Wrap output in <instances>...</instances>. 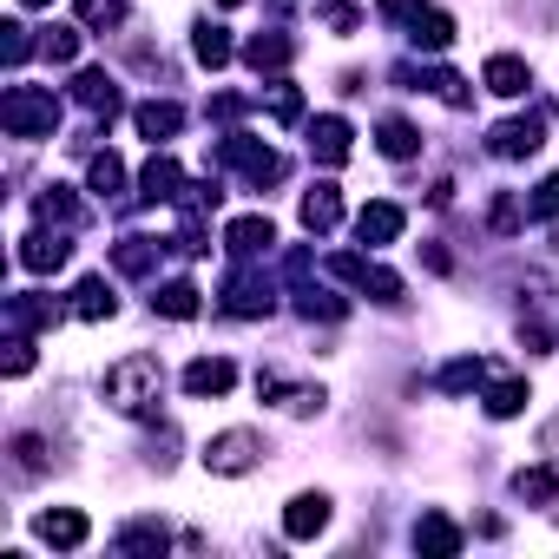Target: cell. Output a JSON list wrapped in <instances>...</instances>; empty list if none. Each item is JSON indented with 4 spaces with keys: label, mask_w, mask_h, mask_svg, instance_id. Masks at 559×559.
<instances>
[{
    "label": "cell",
    "mask_w": 559,
    "mask_h": 559,
    "mask_svg": "<svg viewBox=\"0 0 559 559\" xmlns=\"http://www.w3.org/2000/svg\"><path fill=\"white\" fill-rule=\"evenodd\" d=\"M520 224H526V204H520L513 191H500V198H493V230L507 237V230H520Z\"/></svg>",
    "instance_id": "60d3db41"
},
{
    "label": "cell",
    "mask_w": 559,
    "mask_h": 559,
    "mask_svg": "<svg viewBox=\"0 0 559 559\" xmlns=\"http://www.w3.org/2000/svg\"><path fill=\"white\" fill-rule=\"evenodd\" d=\"M40 53H47L53 67H67V60L80 53V27H47V40H40Z\"/></svg>",
    "instance_id": "f35d334b"
},
{
    "label": "cell",
    "mask_w": 559,
    "mask_h": 559,
    "mask_svg": "<svg viewBox=\"0 0 559 559\" xmlns=\"http://www.w3.org/2000/svg\"><path fill=\"white\" fill-rule=\"evenodd\" d=\"M67 257H73V243H67L60 230H27V237H21V270H34V276L67 270Z\"/></svg>",
    "instance_id": "30bf717a"
},
{
    "label": "cell",
    "mask_w": 559,
    "mask_h": 559,
    "mask_svg": "<svg viewBox=\"0 0 559 559\" xmlns=\"http://www.w3.org/2000/svg\"><path fill=\"white\" fill-rule=\"evenodd\" d=\"M330 276H343V284L362 290L369 304H402V297H408L395 270H382V263H369V257H356V250H336V257H330Z\"/></svg>",
    "instance_id": "277c9868"
},
{
    "label": "cell",
    "mask_w": 559,
    "mask_h": 559,
    "mask_svg": "<svg viewBox=\"0 0 559 559\" xmlns=\"http://www.w3.org/2000/svg\"><path fill=\"white\" fill-rule=\"evenodd\" d=\"M343 310H349L343 297H330V290H317V284H297V317H310V323H317V317H323V323H336Z\"/></svg>",
    "instance_id": "836d02e7"
},
{
    "label": "cell",
    "mask_w": 559,
    "mask_h": 559,
    "mask_svg": "<svg viewBox=\"0 0 559 559\" xmlns=\"http://www.w3.org/2000/svg\"><path fill=\"white\" fill-rule=\"evenodd\" d=\"M546 145V119L539 112H526V119H500L493 132H487V152L493 158H533Z\"/></svg>",
    "instance_id": "52a82bcc"
},
{
    "label": "cell",
    "mask_w": 559,
    "mask_h": 559,
    "mask_svg": "<svg viewBox=\"0 0 559 559\" xmlns=\"http://www.w3.org/2000/svg\"><path fill=\"white\" fill-rule=\"evenodd\" d=\"M480 382H487V362H480V356H461V362H448V369L435 376L441 395H467V389H480Z\"/></svg>",
    "instance_id": "f1b7e54d"
},
{
    "label": "cell",
    "mask_w": 559,
    "mask_h": 559,
    "mask_svg": "<svg viewBox=\"0 0 559 559\" xmlns=\"http://www.w3.org/2000/svg\"><path fill=\"white\" fill-rule=\"evenodd\" d=\"M73 99H80V106H86L93 119H112V112H119V86H112V80H106L99 67H86V73L73 80Z\"/></svg>",
    "instance_id": "d6986e66"
},
{
    "label": "cell",
    "mask_w": 559,
    "mask_h": 559,
    "mask_svg": "<svg viewBox=\"0 0 559 559\" xmlns=\"http://www.w3.org/2000/svg\"><path fill=\"white\" fill-rule=\"evenodd\" d=\"M454 14H441V8H421L415 14V27H408V40H415V53H448L454 47Z\"/></svg>",
    "instance_id": "e0dca14e"
},
{
    "label": "cell",
    "mask_w": 559,
    "mask_h": 559,
    "mask_svg": "<svg viewBox=\"0 0 559 559\" xmlns=\"http://www.w3.org/2000/svg\"><path fill=\"white\" fill-rule=\"evenodd\" d=\"M513 493L520 500H539V507H559V474L552 467H520L513 474Z\"/></svg>",
    "instance_id": "4dcf8cb0"
},
{
    "label": "cell",
    "mask_w": 559,
    "mask_h": 559,
    "mask_svg": "<svg viewBox=\"0 0 559 559\" xmlns=\"http://www.w3.org/2000/svg\"><path fill=\"white\" fill-rule=\"evenodd\" d=\"M14 461H21V474H40L47 467V441L40 435H14Z\"/></svg>",
    "instance_id": "b9f144b4"
},
{
    "label": "cell",
    "mask_w": 559,
    "mask_h": 559,
    "mask_svg": "<svg viewBox=\"0 0 559 559\" xmlns=\"http://www.w3.org/2000/svg\"><path fill=\"white\" fill-rule=\"evenodd\" d=\"M0 53H8V67H14V73L27 67V53H34V40H27V27H21V21H8V27H0Z\"/></svg>",
    "instance_id": "ab89813d"
},
{
    "label": "cell",
    "mask_w": 559,
    "mask_h": 559,
    "mask_svg": "<svg viewBox=\"0 0 559 559\" xmlns=\"http://www.w3.org/2000/svg\"><path fill=\"white\" fill-rule=\"evenodd\" d=\"M526 402H533V395H526V382H520V376H500V382L487 389V415H493V421H513Z\"/></svg>",
    "instance_id": "f546056e"
},
{
    "label": "cell",
    "mask_w": 559,
    "mask_h": 559,
    "mask_svg": "<svg viewBox=\"0 0 559 559\" xmlns=\"http://www.w3.org/2000/svg\"><path fill=\"white\" fill-rule=\"evenodd\" d=\"M480 80H487V93H500V99H526V86H533V67H526L520 53H493Z\"/></svg>",
    "instance_id": "4fadbf2b"
},
{
    "label": "cell",
    "mask_w": 559,
    "mask_h": 559,
    "mask_svg": "<svg viewBox=\"0 0 559 559\" xmlns=\"http://www.w3.org/2000/svg\"><path fill=\"white\" fill-rule=\"evenodd\" d=\"M73 8H80V27H93V34L126 21V0H73Z\"/></svg>",
    "instance_id": "e575fe53"
},
{
    "label": "cell",
    "mask_w": 559,
    "mask_h": 559,
    "mask_svg": "<svg viewBox=\"0 0 559 559\" xmlns=\"http://www.w3.org/2000/svg\"><path fill=\"white\" fill-rule=\"evenodd\" d=\"M158 395H165V369H158V356H126V362H112L106 369V402L119 408V415H158Z\"/></svg>",
    "instance_id": "6da1fadb"
},
{
    "label": "cell",
    "mask_w": 559,
    "mask_h": 559,
    "mask_svg": "<svg viewBox=\"0 0 559 559\" xmlns=\"http://www.w3.org/2000/svg\"><path fill=\"white\" fill-rule=\"evenodd\" d=\"M34 533H40L47 546L73 552V546H86V539H93V520H86L80 507H53V513H40V520H34Z\"/></svg>",
    "instance_id": "8fae6325"
},
{
    "label": "cell",
    "mask_w": 559,
    "mask_h": 559,
    "mask_svg": "<svg viewBox=\"0 0 559 559\" xmlns=\"http://www.w3.org/2000/svg\"><path fill=\"white\" fill-rule=\"evenodd\" d=\"M21 8H53V0H21Z\"/></svg>",
    "instance_id": "c3c4849f"
},
{
    "label": "cell",
    "mask_w": 559,
    "mask_h": 559,
    "mask_svg": "<svg viewBox=\"0 0 559 559\" xmlns=\"http://www.w3.org/2000/svg\"><path fill=\"white\" fill-rule=\"evenodd\" d=\"M415 546L448 559V552H461V526H454L448 513H421V520H415Z\"/></svg>",
    "instance_id": "4316f807"
},
{
    "label": "cell",
    "mask_w": 559,
    "mask_h": 559,
    "mask_svg": "<svg viewBox=\"0 0 559 559\" xmlns=\"http://www.w3.org/2000/svg\"><path fill=\"white\" fill-rule=\"evenodd\" d=\"M152 310H158V317H171V323H191V317L204 310V290L191 284V276H171V284H158V290H152Z\"/></svg>",
    "instance_id": "7c38bea8"
},
{
    "label": "cell",
    "mask_w": 559,
    "mask_h": 559,
    "mask_svg": "<svg viewBox=\"0 0 559 559\" xmlns=\"http://www.w3.org/2000/svg\"><path fill=\"white\" fill-rule=\"evenodd\" d=\"M34 369V343H27V330H14L8 336V376H27Z\"/></svg>",
    "instance_id": "ee69618b"
},
{
    "label": "cell",
    "mask_w": 559,
    "mask_h": 559,
    "mask_svg": "<svg viewBox=\"0 0 559 559\" xmlns=\"http://www.w3.org/2000/svg\"><path fill=\"white\" fill-rule=\"evenodd\" d=\"M336 224H343V198H336V185H310V191H304V230L330 237Z\"/></svg>",
    "instance_id": "44dd1931"
},
{
    "label": "cell",
    "mask_w": 559,
    "mask_h": 559,
    "mask_svg": "<svg viewBox=\"0 0 559 559\" xmlns=\"http://www.w3.org/2000/svg\"><path fill=\"white\" fill-rule=\"evenodd\" d=\"M376 145H382V158H395V165H402V158H415V152H421V132H415L408 119H382V126H376Z\"/></svg>",
    "instance_id": "83f0119b"
},
{
    "label": "cell",
    "mask_w": 559,
    "mask_h": 559,
    "mask_svg": "<svg viewBox=\"0 0 559 559\" xmlns=\"http://www.w3.org/2000/svg\"><path fill=\"white\" fill-rule=\"evenodd\" d=\"M185 198V171L171 152H152L145 171H139V204H178Z\"/></svg>",
    "instance_id": "ba28073f"
},
{
    "label": "cell",
    "mask_w": 559,
    "mask_h": 559,
    "mask_svg": "<svg viewBox=\"0 0 559 559\" xmlns=\"http://www.w3.org/2000/svg\"><path fill=\"white\" fill-rule=\"evenodd\" d=\"M132 119H139V132H145L152 145H165V139H178V132H185V106H171V99H145Z\"/></svg>",
    "instance_id": "ffe728a7"
},
{
    "label": "cell",
    "mask_w": 559,
    "mask_h": 559,
    "mask_svg": "<svg viewBox=\"0 0 559 559\" xmlns=\"http://www.w3.org/2000/svg\"><path fill=\"white\" fill-rule=\"evenodd\" d=\"M34 211H40V224H80V217H86V211H80V198H73L67 185H47Z\"/></svg>",
    "instance_id": "1f68e13d"
},
{
    "label": "cell",
    "mask_w": 559,
    "mask_h": 559,
    "mask_svg": "<svg viewBox=\"0 0 559 559\" xmlns=\"http://www.w3.org/2000/svg\"><path fill=\"white\" fill-rule=\"evenodd\" d=\"M526 217H533V224H559V171L533 185V198H526Z\"/></svg>",
    "instance_id": "8d00e7d4"
},
{
    "label": "cell",
    "mask_w": 559,
    "mask_h": 559,
    "mask_svg": "<svg viewBox=\"0 0 559 559\" xmlns=\"http://www.w3.org/2000/svg\"><path fill=\"white\" fill-rule=\"evenodd\" d=\"M330 526V493H297L290 507H284V533L290 539H317Z\"/></svg>",
    "instance_id": "9a60e30c"
},
{
    "label": "cell",
    "mask_w": 559,
    "mask_h": 559,
    "mask_svg": "<svg viewBox=\"0 0 559 559\" xmlns=\"http://www.w3.org/2000/svg\"><path fill=\"white\" fill-rule=\"evenodd\" d=\"M539 448H546V461H559V421H552V428L539 435Z\"/></svg>",
    "instance_id": "7dc6e473"
},
{
    "label": "cell",
    "mask_w": 559,
    "mask_h": 559,
    "mask_svg": "<svg viewBox=\"0 0 559 559\" xmlns=\"http://www.w3.org/2000/svg\"><path fill=\"white\" fill-rule=\"evenodd\" d=\"M224 310H230V317H270V310H276L270 276L250 270V257H237V270L224 276Z\"/></svg>",
    "instance_id": "5b68a950"
},
{
    "label": "cell",
    "mask_w": 559,
    "mask_h": 559,
    "mask_svg": "<svg viewBox=\"0 0 559 559\" xmlns=\"http://www.w3.org/2000/svg\"><path fill=\"white\" fill-rule=\"evenodd\" d=\"M230 382H237V369L224 362V356H198L191 369H185V395H230Z\"/></svg>",
    "instance_id": "ac0fdd59"
},
{
    "label": "cell",
    "mask_w": 559,
    "mask_h": 559,
    "mask_svg": "<svg viewBox=\"0 0 559 559\" xmlns=\"http://www.w3.org/2000/svg\"><path fill=\"white\" fill-rule=\"evenodd\" d=\"M421 0H382V21H415Z\"/></svg>",
    "instance_id": "bcb514c9"
},
{
    "label": "cell",
    "mask_w": 559,
    "mask_h": 559,
    "mask_svg": "<svg viewBox=\"0 0 559 559\" xmlns=\"http://www.w3.org/2000/svg\"><path fill=\"white\" fill-rule=\"evenodd\" d=\"M112 310H119V297H112L106 276H86V284L73 290V317H80V323H106Z\"/></svg>",
    "instance_id": "cb8c5ba5"
},
{
    "label": "cell",
    "mask_w": 559,
    "mask_h": 559,
    "mask_svg": "<svg viewBox=\"0 0 559 559\" xmlns=\"http://www.w3.org/2000/svg\"><path fill=\"white\" fill-rule=\"evenodd\" d=\"M112 546H119V552H165L171 533H165V520H126V526L112 533Z\"/></svg>",
    "instance_id": "484cf974"
},
{
    "label": "cell",
    "mask_w": 559,
    "mask_h": 559,
    "mask_svg": "<svg viewBox=\"0 0 559 559\" xmlns=\"http://www.w3.org/2000/svg\"><path fill=\"white\" fill-rule=\"evenodd\" d=\"M257 461H263V435L257 428H224V435L204 441V467L211 474H250Z\"/></svg>",
    "instance_id": "8992f818"
},
{
    "label": "cell",
    "mask_w": 559,
    "mask_h": 559,
    "mask_svg": "<svg viewBox=\"0 0 559 559\" xmlns=\"http://www.w3.org/2000/svg\"><path fill=\"white\" fill-rule=\"evenodd\" d=\"M86 185H93L99 198H112V191L126 185V165H119L112 152H93V165H86Z\"/></svg>",
    "instance_id": "d590c367"
},
{
    "label": "cell",
    "mask_w": 559,
    "mask_h": 559,
    "mask_svg": "<svg viewBox=\"0 0 559 559\" xmlns=\"http://www.w3.org/2000/svg\"><path fill=\"white\" fill-rule=\"evenodd\" d=\"M243 106H250V99H237V93H217V99H211V119H243Z\"/></svg>",
    "instance_id": "f6af8a7d"
},
{
    "label": "cell",
    "mask_w": 559,
    "mask_h": 559,
    "mask_svg": "<svg viewBox=\"0 0 559 559\" xmlns=\"http://www.w3.org/2000/svg\"><path fill=\"white\" fill-rule=\"evenodd\" d=\"M402 224H408V217H402V204H389V198H376V204L356 211V237H362V243H395Z\"/></svg>",
    "instance_id": "5bb4252c"
},
{
    "label": "cell",
    "mask_w": 559,
    "mask_h": 559,
    "mask_svg": "<svg viewBox=\"0 0 559 559\" xmlns=\"http://www.w3.org/2000/svg\"><path fill=\"white\" fill-rule=\"evenodd\" d=\"M317 21H323V27H336V34H356V27H362V14L349 8V0H330V8H317Z\"/></svg>",
    "instance_id": "7bdbcfd3"
},
{
    "label": "cell",
    "mask_w": 559,
    "mask_h": 559,
    "mask_svg": "<svg viewBox=\"0 0 559 559\" xmlns=\"http://www.w3.org/2000/svg\"><path fill=\"white\" fill-rule=\"evenodd\" d=\"M224 171H237L250 191H263V185H276V178H284L290 171V158L284 152H270V145H257L250 132H230V139H217V152H211Z\"/></svg>",
    "instance_id": "3957f363"
},
{
    "label": "cell",
    "mask_w": 559,
    "mask_h": 559,
    "mask_svg": "<svg viewBox=\"0 0 559 559\" xmlns=\"http://www.w3.org/2000/svg\"><path fill=\"white\" fill-rule=\"evenodd\" d=\"M217 8H243V0H217Z\"/></svg>",
    "instance_id": "681fc988"
},
{
    "label": "cell",
    "mask_w": 559,
    "mask_h": 559,
    "mask_svg": "<svg viewBox=\"0 0 559 559\" xmlns=\"http://www.w3.org/2000/svg\"><path fill=\"white\" fill-rule=\"evenodd\" d=\"M349 145H356V132H349L343 112H323V119L310 126V158H317V165H349Z\"/></svg>",
    "instance_id": "9c48e42d"
},
{
    "label": "cell",
    "mask_w": 559,
    "mask_h": 559,
    "mask_svg": "<svg viewBox=\"0 0 559 559\" xmlns=\"http://www.w3.org/2000/svg\"><path fill=\"white\" fill-rule=\"evenodd\" d=\"M270 243H276V224H270V217H237V224L224 230V250H230V257H263Z\"/></svg>",
    "instance_id": "7402d4cb"
},
{
    "label": "cell",
    "mask_w": 559,
    "mask_h": 559,
    "mask_svg": "<svg viewBox=\"0 0 559 559\" xmlns=\"http://www.w3.org/2000/svg\"><path fill=\"white\" fill-rule=\"evenodd\" d=\"M243 60H250L257 73H284V67L297 60V40H290V34H250V40H243Z\"/></svg>",
    "instance_id": "2e32d148"
},
{
    "label": "cell",
    "mask_w": 559,
    "mask_h": 559,
    "mask_svg": "<svg viewBox=\"0 0 559 559\" xmlns=\"http://www.w3.org/2000/svg\"><path fill=\"white\" fill-rule=\"evenodd\" d=\"M270 119H284V126L304 119V93H297L290 80H276V86H270Z\"/></svg>",
    "instance_id": "74e56055"
},
{
    "label": "cell",
    "mask_w": 559,
    "mask_h": 559,
    "mask_svg": "<svg viewBox=\"0 0 559 559\" xmlns=\"http://www.w3.org/2000/svg\"><path fill=\"white\" fill-rule=\"evenodd\" d=\"M0 126H8V139H53L60 132L53 86H8L0 93Z\"/></svg>",
    "instance_id": "7a4b0ae2"
},
{
    "label": "cell",
    "mask_w": 559,
    "mask_h": 559,
    "mask_svg": "<svg viewBox=\"0 0 559 559\" xmlns=\"http://www.w3.org/2000/svg\"><path fill=\"white\" fill-rule=\"evenodd\" d=\"M67 310L53 297H8V330H53Z\"/></svg>",
    "instance_id": "603a6c76"
},
{
    "label": "cell",
    "mask_w": 559,
    "mask_h": 559,
    "mask_svg": "<svg viewBox=\"0 0 559 559\" xmlns=\"http://www.w3.org/2000/svg\"><path fill=\"white\" fill-rule=\"evenodd\" d=\"M191 53H198V67H211V73H217V67H230V53H237V47H230V34H224L217 21H198V27H191Z\"/></svg>",
    "instance_id": "d4e9b609"
},
{
    "label": "cell",
    "mask_w": 559,
    "mask_h": 559,
    "mask_svg": "<svg viewBox=\"0 0 559 559\" xmlns=\"http://www.w3.org/2000/svg\"><path fill=\"white\" fill-rule=\"evenodd\" d=\"M112 263H119L126 276H152L158 250H152V237H119V243H112Z\"/></svg>",
    "instance_id": "d6a6232c"
}]
</instances>
